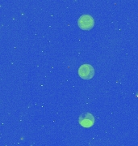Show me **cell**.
Wrapping results in <instances>:
<instances>
[{"label":"cell","mask_w":138,"mask_h":146,"mask_svg":"<svg viewBox=\"0 0 138 146\" xmlns=\"http://www.w3.org/2000/svg\"><path fill=\"white\" fill-rule=\"evenodd\" d=\"M78 26L83 30H89L93 28L95 25V21L91 16L89 15H83L80 16V18L78 21Z\"/></svg>","instance_id":"1"},{"label":"cell","mask_w":138,"mask_h":146,"mask_svg":"<svg viewBox=\"0 0 138 146\" xmlns=\"http://www.w3.org/2000/svg\"><path fill=\"white\" fill-rule=\"evenodd\" d=\"M78 75L84 80H90L95 75V70L90 64H82L78 69Z\"/></svg>","instance_id":"2"},{"label":"cell","mask_w":138,"mask_h":146,"mask_svg":"<svg viewBox=\"0 0 138 146\" xmlns=\"http://www.w3.org/2000/svg\"><path fill=\"white\" fill-rule=\"evenodd\" d=\"M78 121L83 127H91L95 123V118L90 113H83L80 115Z\"/></svg>","instance_id":"3"}]
</instances>
